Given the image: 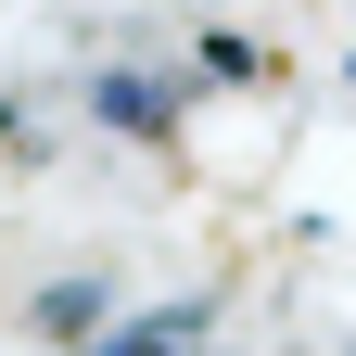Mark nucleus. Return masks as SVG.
<instances>
[{"mask_svg": "<svg viewBox=\"0 0 356 356\" xmlns=\"http://www.w3.org/2000/svg\"><path fill=\"white\" fill-rule=\"evenodd\" d=\"M191 356H229V343H191Z\"/></svg>", "mask_w": 356, "mask_h": 356, "instance_id": "1", "label": "nucleus"}]
</instances>
